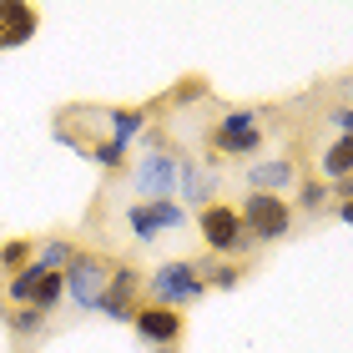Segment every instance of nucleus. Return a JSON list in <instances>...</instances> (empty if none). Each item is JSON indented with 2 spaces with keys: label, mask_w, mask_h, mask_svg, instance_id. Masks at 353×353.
I'll use <instances>...</instances> for the list:
<instances>
[{
  "label": "nucleus",
  "mask_w": 353,
  "mask_h": 353,
  "mask_svg": "<svg viewBox=\"0 0 353 353\" xmlns=\"http://www.w3.org/2000/svg\"><path fill=\"white\" fill-rule=\"evenodd\" d=\"M141 293H147V303H157V308H176L182 313L187 303L207 298V278H202L197 263L172 258V263H157L147 278H141Z\"/></svg>",
  "instance_id": "nucleus-1"
},
{
  "label": "nucleus",
  "mask_w": 353,
  "mask_h": 353,
  "mask_svg": "<svg viewBox=\"0 0 353 353\" xmlns=\"http://www.w3.org/2000/svg\"><path fill=\"white\" fill-rule=\"evenodd\" d=\"M263 106H228L222 111V121L212 126V152L232 157V162H243V157H258L268 147V132H263Z\"/></svg>",
  "instance_id": "nucleus-2"
},
{
  "label": "nucleus",
  "mask_w": 353,
  "mask_h": 353,
  "mask_svg": "<svg viewBox=\"0 0 353 353\" xmlns=\"http://www.w3.org/2000/svg\"><path fill=\"white\" fill-rule=\"evenodd\" d=\"M197 232L212 258H237L243 263V252H252V237L243 228V217H237V202H207L197 212Z\"/></svg>",
  "instance_id": "nucleus-3"
},
{
  "label": "nucleus",
  "mask_w": 353,
  "mask_h": 353,
  "mask_svg": "<svg viewBox=\"0 0 353 353\" xmlns=\"http://www.w3.org/2000/svg\"><path fill=\"white\" fill-rule=\"evenodd\" d=\"M237 217H243L252 248L258 243H283V237L293 232V202L272 197V192H248V197L237 202Z\"/></svg>",
  "instance_id": "nucleus-4"
},
{
  "label": "nucleus",
  "mask_w": 353,
  "mask_h": 353,
  "mask_svg": "<svg viewBox=\"0 0 353 353\" xmlns=\"http://www.w3.org/2000/svg\"><path fill=\"white\" fill-rule=\"evenodd\" d=\"M106 272H111V258L96 248H76V258L66 263L61 283H66V303L76 313H96L101 303V288H106Z\"/></svg>",
  "instance_id": "nucleus-5"
},
{
  "label": "nucleus",
  "mask_w": 353,
  "mask_h": 353,
  "mask_svg": "<svg viewBox=\"0 0 353 353\" xmlns=\"http://www.w3.org/2000/svg\"><path fill=\"white\" fill-rule=\"evenodd\" d=\"M141 272L137 263L126 258H111V272H106V288H101V303H96V313L111 318V323H132V313L141 308Z\"/></svg>",
  "instance_id": "nucleus-6"
},
{
  "label": "nucleus",
  "mask_w": 353,
  "mask_h": 353,
  "mask_svg": "<svg viewBox=\"0 0 353 353\" xmlns=\"http://www.w3.org/2000/svg\"><path fill=\"white\" fill-rule=\"evenodd\" d=\"M126 228H132L137 243H157L162 232L187 228V207L176 202V197H162V202H132V207H126Z\"/></svg>",
  "instance_id": "nucleus-7"
},
{
  "label": "nucleus",
  "mask_w": 353,
  "mask_h": 353,
  "mask_svg": "<svg viewBox=\"0 0 353 353\" xmlns=\"http://www.w3.org/2000/svg\"><path fill=\"white\" fill-rule=\"evenodd\" d=\"M176 197V152L157 147L152 157L137 162V202H162Z\"/></svg>",
  "instance_id": "nucleus-8"
},
{
  "label": "nucleus",
  "mask_w": 353,
  "mask_h": 353,
  "mask_svg": "<svg viewBox=\"0 0 353 353\" xmlns=\"http://www.w3.org/2000/svg\"><path fill=\"white\" fill-rule=\"evenodd\" d=\"M132 328H137V339L147 343V348H172L176 339H182L187 318L176 313V308H157V303H141V308L132 313Z\"/></svg>",
  "instance_id": "nucleus-9"
},
{
  "label": "nucleus",
  "mask_w": 353,
  "mask_h": 353,
  "mask_svg": "<svg viewBox=\"0 0 353 353\" xmlns=\"http://www.w3.org/2000/svg\"><path fill=\"white\" fill-rule=\"evenodd\" d=\"M41 10L30 0H0V51H21L26 41H36Z\"/></svg>",
  "instance_id": "nucleus-10"
},
{
  "label": "nucleus",
  "mask_w": 353,
  "mask_h": 353,
  "mask_svg": "<svg viewBox=\"0 0 353 353\" xmlns=\"http://www.w3.org/2000/svg\"><path fill=\"white\" fill-rule=\"evenodd\" d=\"M293 182H298V162L293 157H263V162L248 167V192H272V197H283Z\"/></svg>",
  "instance_id": "nucleus-11"
},
{
  "label": "nucleus",
  "mask_w": 353,
  "mask_h": 353,
  "mask_svg": "<svg viewBox=\"0 0 353 353\" xmlns=\"http://www.w3.org/2000/svg\"><path fill=\"white\" fill-rule=\"evenodd\" d=\"M212 192H217L212 172L197 167L192 157H176V197H182V207H197V212H202L207 202H217Z\"/></svg>",
  "instance_id": "nucleus-12"
},
{
  "label": "nucleus",
  "mask_w": 353,
  "mask_h": 353,
  "mask_svg": "<svg viewBox=\"0 0 353 353\" xmlns=\"http://www.w3.org/2000/svg\"><path fill=\"white\" fill-rule=\"evenodd\" d=\"M147 121H152V106H106L101 111L106 141H117V147H132V141L147 132Z\"/></svg>",
  "instance_id": "nucleus-13"
},
{
  "label": "nucleus",
  "mask_w": 353,
  "mask_h": 353,
  "mask_svg": "<svg viewBox=\"0 0 353 353\" xmlns=\"http://www.w3.org/2000/svg\"><path fill=\"white\" fill-rule=\"evenodd\" d=\"M76 237H66V232H51V237H41V248H36V268L41 272H66V263L76 258Z\"/></svg>",
  "instance_id": "nucleus-14"
},
{
  "label": "nucleus",
  "mask_w": 353,
  "mask_h": 353,
  "mask_svg": "<svg viewBox=\"0 0 353 353\" xmlns=\"http://www.w3.org/2000/svg\"><path fill=\"white\" fill-rule=\"evenodd\" d=\"M318 176H323V182H343V176H353V137H339L323 157H318Z\"/></svg>",
  "instance_id": "nucleus-15"
},
{
  "label": "nucleus",
  "mask_w": 353,
  "mask_h": 353,
  "mask_svg": "<svg viewBox=\"0 0 353 353\" xmlns=\"http://www.w3.org/2000/svg\"><path fill=\"white\" fill-rule=\"evenodd\" d=\"M76 147H81L96 167H106V172H121L126 167V147H117V141H106V137H81Z\"/></svg>",
  "instance_id": "nucleus-16"
},
{
  "label": "nucleus",
  "mask_w": 353,
  "mask_h": 353,
  "mask_svg": "<svg viewBox=\"0 0 353 353\" xmlns=\"http://www.w3.org/2000/svg\"><path fill=\"white\" fill-rule=\"evenodd\" d=\"M66 298V283H61V272H41V283H36V293H30V308L51 318L56 313V303Z\"/></svg>",
  "instance_id": "nucleus-17"
},
{
  "label": "nucleus",
  "mask_w": 353,
  "mask_h": 353,
  "mask_svg": "<svg viewBox=\"0 0 353 353\" xmlns=\"http://www.w3.org/2000/svg\"><path fill=\"white\" fill-rule=\"evenodd\" d=\"M36 283H41V268L26 263L21 272H10V278H6V298L15 303V308H30V293H36Z\"/></svg>",
  "instance_id": "nucleus-18"
},
{
  "label": "nucleus",
  "mask_w": 353,
  "mask_h": 353,
  "mask_svg": "<svg viewBox=\"0 0 353 353\" xmlns=\"http://www.w3.org/2000/svg\"><path fill=\"white\" fill-rule=\"evenodd\" d=\"M26 263H36V237H10V243H0V268H6V278L21 272Z\"/></svg>",
  "instance_id": "nucleus-19"
},
{
  "label": "nucleus",
  "mask_w": 353,
  "mask_h": 353,
  "mask_svg": "<svg viewBox=\"0 0 353 353\" xmlns=\"http://www.w3.org/2000/svg\"><path fill=\"white\" fill-rule=\"evenodd\" d=\"M333 202V192H328V182H323V176H308V182H303L298 187V207H303V212H323V207Z\"/></svg>",
  "instance_id": "nucleus-20"
},
{
  "label": "nucleus",
  "mask_w": 353,
  "mask_h": 353,
  "mask_svg": "<svg viewBox=\"0 0 353 353\" xmlns=\"http://www.w3.org/2000/svg\"><path fill=\"white\" fill-rule=\"evenodd\" d=\"M6 328L15 333V339H36V333L46 328V313H36V308H10L6 313Z\"/></svg>",
  "instance_id": "nucleus-21"
},
{
  "label": "nucleus",
  "mask_w": 353,
  "mask_h": 353,
  "mask_svg": "<svg viewBox=\"0 0 353 353\" xmlns=\"http://www.w3.org/2000/svg\"><path fill=\"white\" fill-rule=\"evenodd\" d=\"M243 263H237V258H222L217 268H202V278H207V288H237V283H243Z\"/></svg>",
  "instance_id": "nucleus-22"
},
{
  "label": "nucleus",
  "mask_w": 353,
  "mask_h": 353,
  "mask_svg": "<svg viewBox=\"0 0 353 353\" xmlns=\"http://www.w3.org/2000/svg\"><path fill=\"white\" fill-rule=\"evenodd\" d=\"M202 96H207V81H202V76H187V81L172 91V101H176V106H187V101H202Z\"/></svg>",
  "instance_id": "nucleus-23"
},
{
  "label": "nucleus",
  "mask_w": 353,
  "mask_h": 353,
  "mask_svg": "<svg viewBox=\"0 0 353 353\" xmlns=\"http://www.w3.org/2000/svg\"><path fill=\"white\" fill-rule=\"evenodd\" d=\"M328 121L339 126V137H353V106H333V111H328Z\"/></svg>",
  "instance_id": "nucleus-24"
},
{
  "label": "nucleus",
  "mask_w": 353,
  "mask_h": 353,
  "mask_svg": "<svg viewBox=\"0 0 353 353\" xmlns=\"http://www.w3.org/2000/svg\"><path fill=\"white\" fill-rule=\"evenodd\" d=\"M333 217H339V222H353V202H333Z\"/></svg>",
  "instance_id": "nucleus-25"
},
{
  "label": "nucleus",
  "mask_w": 353,
  "mask_h": 353,
  "mask_svg": "<svg viewBox=\"0 0 353 353\" xmlns=\"http://www.w3.org/2000/svg\"><path fill=\"white\" fill-rule=\"evenodd\" d=\"M152 353H176V343H172V348H152Z\"/></svg>",
  "instance_id": "nucleus-26"
}]
</instances>
